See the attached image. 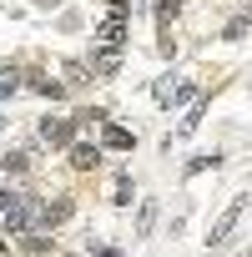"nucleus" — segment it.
Returning a JSON list of instances; mask_svg holds the SVG:
<instances>
[{"label": "nucleus", "instance_id": "obj_1", "mask_svg": "<svg viewBox=\"0 0 252 257\" xmlns=\"http://www.w3.org/2000/svg\"><path fill=\"white\" fill-rule=\"evenodd\" d=\"M0 217H6V232H26V222H31V192L6 187V192H0Z\"/></svg>", "mask_w": 252, "mask_h": 257}, {"label": "nucleus", "instance_id": "obj_2", "mask_svg": "<svg viewBox=\"0 0 252 257\" xmlns=\"http://www.w3.org/2000/svg\"><path fill=\"white\" fill-rule=\"evenodd\" d=\"M242 207H247V197H237V202H232V207H227V212H222V217L212 222V232H207V247H222V242L232 237V227H237V217H242Z\"/></svg>", "mask_w": 252, "mask_h": 257}, {"label": "nucleus", "instance_id": "obj_3", "mask_svg": "<svg viewBox=\"0 0 252 257\" xmlns=\"http://www.w3.org/2000/svg\"><path fill=\"white\" fill-rule=\"evenodd\" d=\"M121 46H126V16H111V21L96 31V51H116V56H121Z\"/></svg>", "mask_w": 252, "mask_h": 257}, {"label": "nucleus", "instance_id": "obj_4", "mask_svg": "<svg viewBox=\"0 0 252 257\" xmlns=\"http://www.w3.org/2000/svg\"><path fill=\"white\" fill-rule=\"evenodd\" d=\"M41 137H46L51 147H66V142L76 137V126H71L66 116H46V121H41Z\"/></svg>", "mask_w": 252, "mask_h": 257}, {"label": "nucleus", "instance_id": "obj_5", "mask_svg": "<svg viewBox=\"0 0 252 257\" xmlns=\"http://www.w3.org/2000/svg\"><path fill=\"white\" fill-rule=\"evenodd\" d=\"M116 66H121L116 51H96V56H91V71H96V76H116Z\"/></svg>", "mask_w": 252, "mask_h": 257}, {"label": "nucleus", "instance_id": "obj_6", "mask_svg": "<svg viewBox=\"0 0 252 257\" xmlns=\"http://www.w3.org/2000/svg\"><path fill=\"white\" fill-rule=\"evenodd\" d=\"M96 162H101V147H86V142H81V147H71V167H81V172H86V167H96Z\"/></svg>", "mask_w": 252, "mask_h": 257}, {"label": "nucleus", "instance_id": "obj_7", "mask_svg": "<svg viewBox=\"0 0 252 257\" xmlns=\"http://www.w3.org/2000/svg\"><path fill=\"white\" fill-rule=\"evenodd\" d=\"M101 142H106L111 152H132V132H121V126H106V132H101Z\"/></svg>", "mask_w": 252, "mask_h": 257}, {"label": "nucleus", "instance_id": "obj_8", "mask_svg": "<svg viewBox=\"0 0 252 257\" xmlns=\"http://www.w3.org/2000/svg\"><path fill=\"white\" fill-rule=\"evenodd\" d=\"M0 167H6V177H21V172L31 167V157H26V152H6V157H0Z\"/></svg>", "mask_w": 252, "mask_h": 257}, {"label": "nucleus", "instance_id": "obj_9", "mask_svg": "<svg viewBox=\"0 0 252 257\" xmlns=\"http://www.w3.org/2000/svg\"><path fill=\"white\" fill-rule=\"evenodd\" d=\"M16 91H21V71H16V66H6V71H0V101L16 96Z\"/></svg>", "mask_w": 252, "mask_h": 257}, {"label": "nucleus", "instance_id": "obj_10", "mask_svg": "<svg viewBox=\"0 0 252 257\" xmlns=\"http://www.w3.org/2000/svg\"><path fill=\"white\" fill-rule=\"evenodd\" d=\"M66 217H71V202H66V197H61V202H51V207L41 212V222H46V227H51V222H66Z\"/></svg>", "mask_w": 252, "mask_h": 257}, {"label": "nucleus", "instance_id": "obj_11", "mask_svg": "<svg viewBox=\"0 0 252 257\" xmlns=\"http://www.w3.org/2000/svg\"><path fill=\"white\" fill-rule=\"evenodd\" d=\"M31 86H36V91H41V96H61V81H51V76H36V81H31Z\"/></svg>", "mask_w": 252, "mask_h": 257}, {"label": "nucleus", "instance_id": "obj_12", "mask_svg": "<svg viewBox=\"0 0 252 257\" xmlns=\"http://www.w3.org/2000/svg\"><path fill=\"white\" fill-rule=\"evenodd\" d=\"M177 11H182V0H162V6H157V21H162V26H167V21H172V16H177Z\"/></svg>", "mask_w": 252, "mask_h": 257}, {"label": "nucleus", "instance_id": "obj_13", "mask_svg": "<svg viewBox=\"0 0 252 257\" xmlns=\"http://www.w3.org/2000/svg\"><path fill=\"white\" fill-rule=\"evenodd\" d=\"M111 202H132V182H126V177H116V197Z\"/></svg>", "mask_w": 252, "mask_h": 257}, {"label": "nucleus", "instance_id": "obj_14", "mask_svg": "<svg viewBox=\"0 0 252 257\" xmlns=\"http://www.w3.org/2000/svg\"><path fill=\"white\" fill-rule=\"evenodd\" d=\"M237 36H247V16H237V21L227 26V41H237Z\"/></svg>", "mask_w": 252, "mask_h": 257}, {"label": "nucleus", "instance_id": "obj_15", "mask_svg": "<svg viewBox=\"0 0 252 257\" xmlns=\"http://www.w3.org/2000/svg\"><path fill=\"white\" fill-rule=\"evenodd\" d=\"M66 76H71L76 86H81V81H91V76H86V66H76V61H66Z\"/></svg>", "mask_w": 252, "mask_h": 257}, {"label": "nucleus", "instance_id": "obj_16", "mask_svg": "<svg viewBox=\"0 0 252 257\" xmlns=\"http://www.w3.org/2000/svg\"><path fill=\"white\" fill-rule=\"evenodd\" d=\"M0 257H11V247H0Z\"/></svg>", "mask_w": 252, "mask_h": 257}, {"label": "nucleus", "instance_id": "obj_17", "mask_svg": "<svg viewBox=\"0 0 252 257\" xmlns=\"http://www.w3.org/2000/svg\"><path fill=\"white\" fill-rule=\"evenodd\" d=\"M101 257H116V252H101Z\"/></svg>", "mask_w": 252, "mask_h": 257}, {"label": "nucleus", "instance_id": "obj_18", "mask_svg": "<svg viewBox=\"0 0 252 257\" xmlns=\"http://www.w3.org/2000/svg\"><path fill=\"white\" fill-rule=\"evenodd\" d=\"M247 202H252V192H247Z\"/></svg>", "mask_w": 252, "mask_h": 257}]
</instances>
